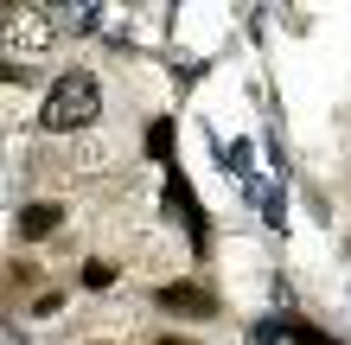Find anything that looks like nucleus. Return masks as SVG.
<instances>
[{"mask_svg":"<svg viewBox=\"0 0 351 345\" xmlns=\"http://www.w3.org/2000/svg\"><path fill=\"white\" fill-rule=\"evenodd\" d=\"M147 154H154V160L173 154V121H154V128H147Z\"/></svg>","mask_w":351,"mask_h":345,"instance_id":"20e7f679","label":"nucleus"},{"mask_svg":"<svg viewBox=\"0 0 351 345\" xmlns=\"http://www.w3.org/2000/svg\"><path fill=\"white\" fill-rule=\"evenodd\" d=\"M84 281H90V288H109V281H115V262H84Z\"/></svg>","mask_w":351,"mask_h":345,"instance_id":"39448f33","label":"nucleus"},{"mask_svg":"<svg viewBox=\"0 0 351 345\" xmlns=\"http://www.w3.org/2000/svg\"><path fill=\"white\" fill-rule=\"evenodd\" d=\"M160 345H192V339H160Z\"/></svg>","mask_w":351,"mask_h":345,"instance_id":"0eeeda50","label":"nucleus"},{"mask_svg":"<svg viewBox=\"0 0 351 345\" xmlns=\"http://www.w3.org/2000/svg\"><path fill=\"white\" fill-rule=\"evenodd\" d=\"M294 345H332L326 333H313V326H294Z\"/></svg>","mask_w":351,"mask_h":345,"instance_id":"423d86ee","label":"nucleus"},{"mask_svg":"<svg viewBox=\"0 0 351 345\" xmlns=\"http://www.w3.org/2000/svg\"><path fill=\"white\" fill-rule=\"evenodd\" d=\"M58 224H64L58 205H26V211H19V237H51Z\"/></svg>","mask_w":351,"mask_h":345,"instance_id":"7ed1b4c3","label":"nucleus"},{"mask_svg":"<svg viewBox=\"0 0 351 345\" xmlns=\"http://www.w3.org/2000/svg\"><path fill=\"white\" fill-rule=\"evenodd\" d=\"M96 109H102L96 77H90V71H64V77L51 84V96H45V128L71 134V128H84V121H96Z\"/></svg>","mask_w":351,"mask_h":345,"instance_id":"f257e3e1","label":"nucleus"},{"mask_svg":"<svg viewBox=\"0 0 351 345\" xmlns=\"http://www.w3.org/2000/svg\"><path fill=\"white\" fill-rule=\"evenodd\" d=\"M160 307H167V313H185V320H211L217 300L204 294V288H192V281H173V288H160Z\"/></svg>","mask_w":351,"mask_h":345,"instance_id":"f03ea898","label":"nucleus"}]
</instances>
